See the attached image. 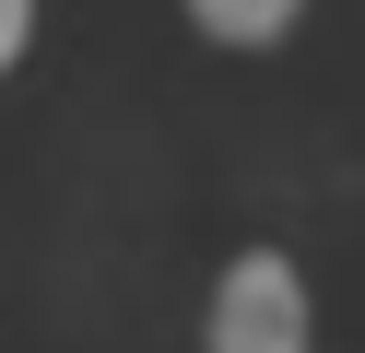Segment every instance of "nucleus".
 <instances>
[{"instance_id": "nucleus-1", "label": "nucleus", "mask_w": 365, "mask_h": 353, "mask_svg": "<svg viewBox=\"0 0 365 353\" xmlns=\"http://www.w3.org/2000/svg\"><path fill=\"white\" fill-rule=\"evenodd\" d=\"M200 353H318V295L283 247H236L200 306Z\"/></svg>"}, {"instance_id": "nucleus-2", "label": "nucleus", "mask_w": 365, "mask_h": 353, "mask_svg": "<svg viewBox=\"0 0 365 353\" xmlns=\"http://www.w3.org/2000/svg\"><path fill=\"white\" fill-rule=\"evenodd\" d=\"M177 12H189L212 47H283L294 24H307V0H177Z\"/></svg>"}, {"instance_id": "nucleus-3", "label": "nucleus", "mask_w": 365, "mask_h": 353, "mask_svg": "<svg viewBox=\"0 0 365 353\" xmlns=\"http://www.w3.org/2000/svg\"><path fill=\"white\" fill-rule=\"evenodd\" d=\"M24 47H36V0H0V71L24 59Z\"/></svg>"}]
</instances>
